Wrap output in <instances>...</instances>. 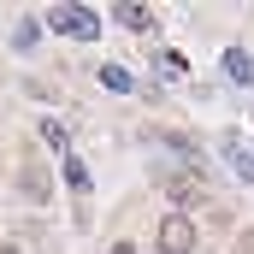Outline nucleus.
I'll list each match as a JSON object with an SVG mask.
<instances>
[{
    "instance_id": "nucleus-1",
    "label": "nucleus",
    "mask_w": 254,
    "mask_h": 254,
    "mask_svg": "<svg viewBox=\"0 0 254 254\" xmlns=\"http://www.w3.org/2000/svg\"><path fill=\"white\" fill-rule=\"evenodd\" d=\"M48 24L65 30V36H77V42H95V36H101V18H95L89 6H54V12H48Z\"/></svg>"
},
{
    "instance_id": "nucleus-2",
    "label": "nucleus",
    "mask_w": 254,
    "mask_h": 254,
    "mask_svg": "<svg viewBox=\"0 0 254 254\" xmlns=\"http://www.w3.org/2000/svg\"><path fill=\"white\" fill-rule=\"evenodd\" d=\"M160 254H195V219L190 213H166L160 219Z\"/></svg>"
},
{
    "instance_id": "nucleus-3",
    "label": "nucleus",
    "mask_w": 254,
    "mask_h": 254,
    "mask_svg": "<svg viewBox=\"0 0 254 254\" xmlns=\"http://www.w3.org/2000/svg\"><path fill=\"white\" fill-rule=\"evenodd\" d=\"M166 195H172L178 207H213V201H207V184H201V172H166Z\"/></svg>"
},
{
    "instance_id": "nucleus-4",
    "label": "nucleus",
    "mask_w": 254,
    "mask_h": 254,
    "mask_svg": "<svg viewBox=\"0 0 254 254\" xmlns=\"http://www.w3.org/2000/svg\"><path fill=\"white\" fill-rule=\"evenodd\" d=\"M18 190H24L36 207H42V201L54 195V178H48V166H42V160H24V166H18Z\"/></svg>"
},
{
    "instance_id": "nucleus-5",
    "label": "nucleus",
    "mask_w": 254,
    "mask_h": 254,
    "mask_svg": "<svg viewBox=\"0 0 254 254\" xmlns=\"http://www.w3.org/2000/svg\"><path fill=\"white\" fill-rule=\"evenodd\" d=\"M113 18L130 24V30H154V12H148V6H136V0H119V6H113Z\"/></svg>"
},
{
    "instance_id": "nucleus-6",
    "label": "nucleus",
    "mask_w": 254,
    "mask_h": 254,
    "mask_svg": "<svg viewBox=\"0 0 254 254\" xmlns=\"http://www.w3.org/2000/svg\"><path fill=\"white\" fill-rule=\"evenodd\" d=\"M225 71H231V83H254V60L243 54V48H231V54H225Z\"/></svg>"
},
{
    "instance_id": "nucleus-7",
    "label": "nucleus",
    "mask_w": 254,
    "mask_h": 254,
    "mask_svg": "<svg viewBox=\"0 0 254 254\" xmlns=\"http://www.w3.org/2000/svg\"><path fill=\"white\" fill-rule=\"evenodd\" d=\"M101 83H107V89H130V71H119V65H101Z\"/></svg>"
},
{
    "instance_id": "nucleus-8",
    "label": "nucleus",
    "mask_w": 254,
    "mask_h": 254,
    "mask_svg": "<svg viewBox=\"0 0 254 254\" xmlns=\"http://www.w3.org/2000/svg\"><path fill=\"white\" fill-rule=\"evenodd\" d=\"M65 178H71V190H77V195L89 190V172H83V166H77V160H65Z\"/></svg>"
},
{
    "instance_id": "nucleus-9",
    "label": "nucleus",
    "mask_w": 254,
    "mask_h": 254,
    "mask_svg": "<svg viewBox=\"0 0 254 254\" xmlns=\"http://www.w3.org/2000/svg\"><path fill=\"white\" fill-rule=\"evenodd\" d=\"M160 71L166 77H184V54H160Z\"/></svg>"
},
{
    "instance_id": "nucleus-10",
    "label": "nucleus",
    "mask_w": 254,
    "mask_h": 254,
    "mask_svg": "<svg viewBox=\"0 0 254 254\" xmlns=\"http://www.w3.org/2000/svg\"><path fill=\"white\" fill-rule=\"evenodd\" d=\"M237 172H243V178L254 184V160H249V154H237Z\"/></svg>"
},
{
    "instance_id": "nucleus-11",
    "label": "nucleus",
    "mask_w": 254,
    "mask_h": 254,
    "mask_svg": "<svg viewBox=\"0 0 254 254\" xmlns=\"http://www.w3.org/2000/svg\"><path fill=\"white\" fill-rule=\"evenodd\" d=\"M237 254H254V231H243V237H237Z\"/></svg>"
},
{
    "instance_id": "nucleus-12",
    "label": "nucleus",
    "mask_w": 254,
    "mask_h": 254,
    "mask_svg": "<svg viewBox=\"0 0 254 254\" xmlns=\"http://www.w3.org/2000/svg\"><path fill=\"white\" fill-rule=\"evenodd\" d=\"M107 254H136V249H130V243H113V249H107Z\"/></svg>"
},
{
    "instance_id": "nucleus-13",
    "label": "nucleus",
    "mask_w": 254,
    "mask_h": 254,
    "mask_svg": "<svg viewBox=\"0 0 254 254\" xmlns=\"http://www.w3.org/2000/svg\"><path fill=\"white\" fill-rule=\"evenodd\" d=\"M0 254H18V243H0Z\"/></svg>"
}]
</instances>
